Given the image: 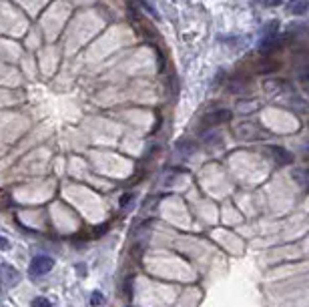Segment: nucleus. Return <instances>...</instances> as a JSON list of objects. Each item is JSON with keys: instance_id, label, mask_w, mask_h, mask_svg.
Segmentation results:
<instances>
[{"instance_id": "nucleus-1", "label": "nucleus", "mask_w": 309, "mask_h": 307, "mask_svg": "<svg viewBox=\"0 0 309 307\" xmlns=\"http://www.w3.org/2000/svg\"><path fill=\"white\" fill-rule=\"evenodd\" d=\"M18 279H20V273L12 265L8 263L0 265V289H12L18 283Z\"/></svg>"}, {"instance_id": "nucleus-7", "label": "nucleus", "mask_w": 309, "mask_h": 307, "mask_svg": "<svg viewBox=\"0 0 309 307\" xmlns=\"http://www.w3.org/2000/svg\"><path fill=\"white\" fill-rule=\"evenodd\" d=\"M32 307H50V301L46 297H36L32 301Z\"/></svg>"}, {"instance_id": "nucleus-4", "label": "nucleus", "mask_w": 309, "mask_h": 307, "mask_svg": "<svg viewBox=\"0 0 309 307\" xmlns=\"http://www.w3.org/2000/svg\"><path fill=\"white\" fill-rule=\"evenodd\" d=\"M269 151H271V157L277 161V165H289V163H293V155H291L289 151H285L283 147H271Z\"/></svg>"}, {"instance_id": "nucleus-8", "label": "nucleus", "mask_w": 309, "mask_h": 307, "mask_svg": "<svg viewBox=\"0 0 309 307\" xmlns=\"http://www.w3.org/2000/svg\"><path fill=\"white\" fill-rule=\"evenodd\" d=\"M90 301H92V305L96 307V305H102V301H105V297H102V295H100L98 291H94V293H92V299H90Z\"/></svg>"}, {"instance_id": "nucleus-5", "label": "nucleus", "mask_w": 309, "mask_h": 307, "mask_svg": "<svg viewBox=\"0 0 309 307\" xmlns=\"http://www.w3.org/2000/svg\"><path fill=\"white\" fill-rule=\"evenodd\" d=\"M287 10H289L291 14L301 16V14H305V12H307V2H305V0H291L289 6H287Z\"/></svg>"}, {"instance_id": "nucleus-6", "label": "nucleus", "mask_w": 309, "mask_h": 307, "mask_svg": "<svg viewBox=\"0 0 309 307\" xmlns=\"http://www.w3.org/2000/svg\"><path fill=\"white\" fill-rule=\"evenodd\" d=\"M141 6H143V8H145V10H147V12H149V14H151L154 20H159V12L154 10V6L149 2V0H141Z\"/></svg>"}, {"instance_id": "nucleus-9", "label": "nucleus", "mask_w": 309, "mask_h": 307, "mask_svg": "<svg viewBox=\"0 0 309 307\" xmlns=\"http://www.w3.org/2000/svg\"><path fill=\"white\" fill-rule=\"evenodd\" d=\"M8 247H10V243H8L6 239H2V237H0V249L4 251V249H8Z\"/></svg>"}, {"instance_id": "nucleus-2", "label": "nucleus", "mask_w": 309, "mask_h": 307, "mask_svg": "<svg viewBox=\"0 0 309 307\" xmlns=\"http://www.w3.org/2000/svg\"><path fill=\"white\" fill-rule=\"evenodd\" d=\"M227 121H231V111L229 109H217V111L203 117V129H213V127L227 123Z\"/></svg>"}, {"instance_id": "nucleus-3", "label": "nucleus", "mask_w": 309, "mask_h": 307, "mask_svg": "<svg viewBox=\"0 0 309 307\" xmlns=\"http://www.w3.org/2000/svg\"><path fill=\"white\" fill-rule=\"evenodd\" d=\"M53 265H55V261L50 259L48 255H36V257L30 261L28 271H30L32 275H46L50 269H53Z\"/></svg>"}]
</instances>
